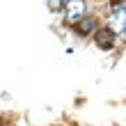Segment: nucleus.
<instances>
[{
    "instance_id": "obj_1",
    "label": "nucleus",
    "mask_w": 126,
    "mask_h": 126,
    "mask_svg": "<svg viewBox=\"0 0 126 126\" xmlns=\"http://www.w3.org/2000/svg\"><path fill=\"white\" fill-rule=\"evenodd\" d=\"M62 12H64V21L73 25L83 16H87V0H64Z\"/></svg>"
},
{
    "instance_id": "obj_2",
    "label": "nucleus",
    "mask_w": 126,
    "mask_h": 126,
    "mask_svg": "<svg viewBox=\"0 0 126 126\" xmlns=\"http://www.w3.org/2000/svg\"><path fill=\"white\" fill-rule=\"evenodd\" d=\"M108 28L115 34L124 32V28H126V7H124V2H115L112 5L110 16H108Z\"/></svg>"
},
{
    "instance_id": "obj_3",
    "label": "nucleus",
    "mask_w": 126,
    "mask_h": 126,
    "mask_svg": "<svg viewBox=\"0 0 126 126\" xmlns=\"http://www.w3.org/2000/svg\"><path fill=\"white\" fill-rule=\"evenodd\" d=\"M115 39H117V34L110 30V28L106 25V28H99V30L94 32V41H96V46L99 48H103V50H110L115 46Z\"/></svg>"
},
{
    "instance_id": "obj_4",
    "label": "nucleus",
    "mask_w": 126,
    "mask_h": 126,
    "mask_svg": "<svg viewBox=\"0 0 126 126\" xmlns=\"http://www.w3.org/2000/svg\"><path fill=\"white\" fill-rule=\"evenodd\" d=\"M73 28H76L78 37H90V34H94L96 30H99V21H96L94 16H83L78 23H73Z\"/></svg>"
},
{
    "instance_id": "obj_5",
    "label": "nucleus",
    "mask_w": 126,
    "mask_h": 126,
    "mask_svg": "<svg viewBox=\"0 0 126 126\" xmlns=\"http://www.w3.org/2000/svg\"><path fill=\"white\" fill-rule=\"evenodd\" d=\"M62 5H64V0H48V9L50 12H60Z\"/></svg>"
},
{
    "instance_id": "obj_6",
    "label": "nucleus",
    "mask_w": 126,
    "mask_h": 126,
    "mask_svg": "<svg viewBox=\"0 0 126 126\" xmlns=\"http://www.w3.org/2000/svg\"><path fill=\"white\" fill-rule=\"evenodd\" d=\"M124 37H126V28H124Z\"/></svg>"
}]
</instances>
